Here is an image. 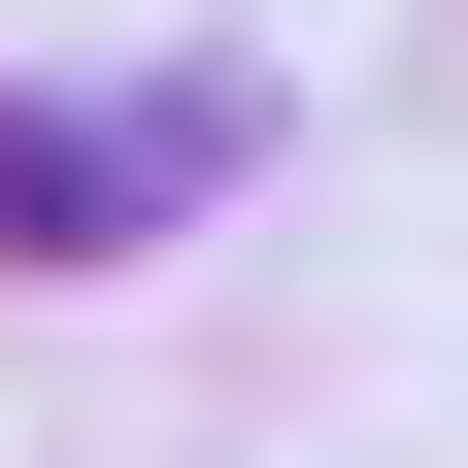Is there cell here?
Masks as SVG:
<instances>
[{
    "mask_svg": "<svg viewBox=\"0 0 468 468\" xmlns=\"http://www.w3.org/2000/svg\"><path fill=\"white\" fill-rule=\"evenodd\" d=\"M268 101L234 68H134V101H0V268H101V234H201Z\"/></svg>",
    "mask_w": 468,
    "mask_h": 468,
    "instance_id": "1",
    "label": "cell"
}]
</instances>
